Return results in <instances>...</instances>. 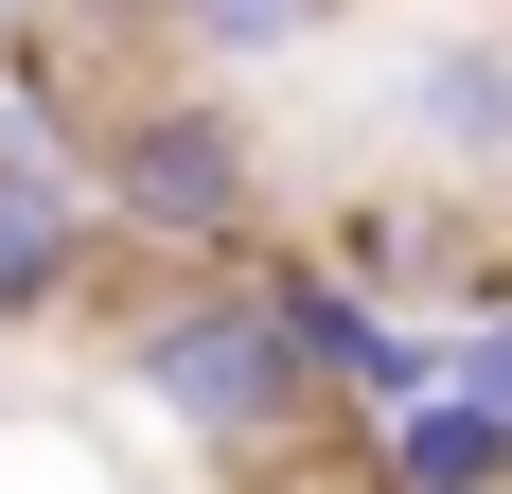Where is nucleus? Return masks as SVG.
Returning <instances> with one entry per match:
<instances>
[{
  "instance_id": "obj_10",
  "label": "nucleus",
  "mask_w": 512,
  "mask_h": 494,
  "mask_svg": "<svg viewBox=\"0 0 512 494\" xmlns=\"http://www.w3.org/2000/svg\"><path fill=\"white\" fill-rule=\"evenodd\" d=\"M0 18H36V0H0Z\"/></svg>"
},
{
  "instance_id": "obj_2",
  "label": "nucleus",
  "mask_w": 512,
  "mask_h": 494,
  "mask_svg": "<svg viewBox=\"0 0 512 494\" xmlns=\"http://www.w3.org/2000/svg\"><path fill=\"white\" fill-rule=\"evenodd\" d=\"M71 195H89L124 247H159V265H248L265 142L230 124V89H124L89 124V159H71Z\"/></svg>"
},
{
  "instance_id": "obj_4",
  "label": "nucleus",
  "mask_w": 512,
  "mask_h": 494,
  "mask_svg": "<svg viewBox=\"0 0 512 494\" xmlns=\"http://www.w3.org/2000/svg\"><path fill=\"white\" fill-rule=\"evenodd\" d=\"M89 265H106V212L71 195V159L0 142V336L71 318V300H89Z\"/></svg>"
},
{
  "instance_id": "obj_8",
  "label": "nucleus",
  "mask_w": 512,
  "mask_h": 494,
  "mask_svg": "<svg viewBox=\"0 0 512 494\" xmlns=\"http://www.w3.org/2000/svg\"><path fill=\"white\" fill-rule=\"evenodd\" d=\"M318 265H336V283H354V300H389V283H424V265H442V230H424V212H336V247H318Z\"/></svg>"
},
{
  "instance_id": "obj_7",
  "label": "nucleus",
  "mask_w": 512,
  "mask_h": 494,
  "mask_svg": "<svg viewBox=\"0 0 512 494\" xmlns=\"http://www.w3.org/2000/svg\"><path fill=\"white\" fill-rule=\"evenodd\" d=\"M142 18H159V53H177V71H265V53L336 36L354 0H142Z\"/></svg>"
},
{
  "instance_id": "obj_6",
  "label": "nucleus",
  "mask_w": 512,
  "mask_h": 494,
  "mask_svg": "<svg viewBox=\"0 0 512 494\" xmlns=\"http://www.w3.org/2000/svg\"><path fill=\"white\" fill-rule=\"evenodd\" d=\"M371 494H512V424H495V406H460V389L389 406V459H371Z\"/></svg>"
},
{
  "instance_id": "obj_5",
  "label": "nucleus",
  "mask_w": 512,
  "mask_h": 494,
  "mask_svg": "<svg viewBox=\"0 0 512 494\" xmlns=\"http://www.w3.org/2000/svg\"><path fill=\"white\" fill-rule=\"evenodd\" d=\"M389 106H407V142H442V159H477V177H512V36H442Z\"/></svg>"
},
{
  "instance_id": "obj_9",
  "label": "nucleus",
  "mask_w": 512,
  "mask_h": 494,
  "mask_svg": "<svg viewBox=\"0 0 512 494\" xmlns=\"http://www.w3.org/2000/svg\"><path fill=\"white\" fill-rule=\"evenodd\" d=\"M442 389H460V406H495V424H512V300H477L460 336H442Z\"/></svg>"
},
{
  "instance_id": "obj_1",
  "label": "nucleus",
  "mask_w": 512,
  "mask_h": 494,
  "mask_svg": "<svg viewBox=\"0 0 512 494\" xmlns=\"http://www.w3.org/2000/svg\"><path fill=\"white\" fill-rule=\"evenodd\" d=\"M124 389L177 442H212V459H283L318 424V389H301V353H283V318H265L248 265H159L124 300Z\"/></svg>"
},
{
  "instance_id": "obj_3",
  "label": "nucleus",
  "mask_w": 512,
  "mask_h": 494,
  "mask_svg": "<svg viewBox=\"0 0 512 494\" xmlns=\"http://www.w3.org/2000/svg\"><path fill=\"white\" fill-rule=\"evenodd\" d=\"M248 283H265V318H283V353H301V389L318 406H424L442 389V336H424L407 300H354L336 265H301V247H248Z\"/></svg>"
}]
</instances>
